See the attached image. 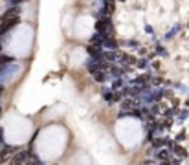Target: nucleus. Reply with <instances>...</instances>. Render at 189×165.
<instances>
[{"label": "nucleus", "instance_id": "f257e3e1", "mask_svg": "<svg viewBox=\"0 0 189 165\" xmlns=\"http://www.w3.org/2000/svg\"><path fill=\"white\" fill-rule=\"evenodd\" d=\"M18 24V17H15V18H9V20H4V22H0V37L4 35V33H7L11 28H15Z\"/></svg>", "mask_w": 189, "mask_h": 165}, {"label": "nucleus", "instance_id": "f03ea898", "mask_svg": "<svg viewBox=\"0 0 189 165\" xmlns=\"http://www.w3.org/2000/svg\"><path fill=\"white\" fill-rule=\"evenodd\" d=\"M26 158H28V152L26 150H22V152H17L15 156L9 160V165H22L24 161H26Z\"/></svg>", "mask_w": 189, "mask_h": 165}, {"label": "nucleus", "instance_id": "7ed1b4c3", "mask_svg": "<svg viewBox=\"0 0 189 165\" xmlns=\"http://www.w3.org/2000/svg\"><path fill=\"white\" fill-rule=\"evenodd\" d=\"M18 13H20V9H18V6H13L11 9H7L6 13L0 17V22H4V20H9V18H15V17H18Z\"/></svg>", "mask_w": 189, "mask_h": 165}, {"label": "nucleus", "instance_id": "20e7f679", "mask_svg": "<svg viewBox=\"0 0 189 165\" xmlns=\"http://www.w3.org/2000/svg\"><path fill=\"white\" fill-rule=\"evenodd\" d=\"M136 106H138V101H136L134 97H130V99H125V101H123V105H121V108H125V110H134Z\"/></svg>", "mask_w": 189, "mask_h": 165}, {"label": "nucleus", "instance_id": "39448f33", "mask_svg": "<svg viewBox=\"0 0 189 165\" xmlns=\"http://www.w3.org/2000/svg\"><path fill=\"white\" fill-rule=\"evenodd\" d=\"M13 150H15V147H9V145H7V147H4L2 150H0V163H2V161L7 158V156H11V154H15Z\"/></svg>", "mask_w": 189, "mask_h": 165}, {"label": "nucleus", "instance_id": "423d86ee", "mask_svg": "<svg viewBox=\"0 0 189 165\" xmlns=\"http://www.w3.org/2000/svg\"><path fill=\"white\" fill-rule=\"evenodd\" d=\"M11 61H13V57H9V55H0V68H4V66L7 62H11Z\"/></svg>", "mask_w": 189, "mask_h": 165}, {"label": "nucleus", "instance_id": "0eeeda50", "mask_svg": "<svg viewBox=\"0 0 189 165\" xmlns=\"http://www.w3.org/2000/svg\"><path fill=\"white\" fill-rule=\"evenodd\" d=\"M156 158L162 160V161H167V160H169V152H167V150L163 149V150H160V152H158V156H156Z\"/></svg>", "mask_w": 189, "mask_h": 165}, {"label": "nucleus", "instance_id": "6e6552de", "mask_svg": "<svg viewBox=\"0 0 189 165\" xmlns=\"http://www.w3.org/2000/svg\"><path fill=\"white\" fill-rule=\"evenodd\" d=\"M174 149H176V154H178V156H180V158H185V156H187V152H185V149H182L180 145H176Z\"/></svg>", "mask_w": 189, "mask_h": 165}, {"label": "nucleus", "instance_id": "1a4fd4ad", "mask_svg": "<svg viewBox=\"0 0 189 165\" xmlns=\"http://www.w3.org/2000/svg\"><path fill=\"white\" fill-rule=\"evenodd\" d=\"M20 2H26V0H13V6H17V4H20Z\"/></svg>", "mask_w": 189, "mask_h": 165}, {"label": "nucleus", "instance_id": "9d476101", "mask_svg": "<svg viewBox=\"0 0 189 165\" xmlns=\"http://www.w3.org/2000/svg\"><path fill=\"white\" fill-rule=\"evenodd\" d=\"M2 94H4V86L0 84V97H2Z\"/></svg>", "mask_w": 189, "mask_h": 165}, {"label": "nucleus", "instance_id": "9b49d317", "mask_svg": "<svg viewBox=\"0 0 189 165\" xmlns=\"http://www.w3.org/2000/svg\"><path fill=\"white\" fill-rule=\"evenodd\" d=\"M2 134H4V130H2V128H0V141H2Z\"/></svg>", "mask_w": 189, "mask_h": 165}, {"label": "nucleus", "instance_id": "f8f14e48", "mask_svg": "<svg viewBox=\"0 0 189 165\" xmlns=\"http://www.w3.org/2000/svg\"><path fill=\"white\" fill-rule=\"evenodd\" d=\"M0 51H2V42H0Z\"/></svg>", "mask_w": 189, "mask_h": 165}, {"label": "nucleus", "instance_id": "ddd939ff", "mask_svg": "<svg viewBox=\"0 0 189 165\" xmlns=\"http://www.w3.org/2000/svg\"><path fill=\"white\" fill-rule=\"evenodd\" d=\"M0 112H2V110H0Z\"/></svg>", "mask_w": 189, "mask_h": 165}]
</instances>
